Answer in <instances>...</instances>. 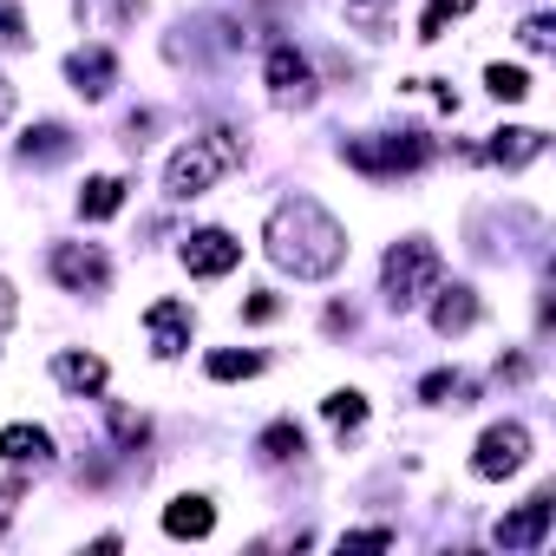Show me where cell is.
<instances>
[{"label": "cell", "mask_w": 556, "mask_h": 556, "mask_svg": "<svg viewBox=\"0 0 556 556\" xmlns=\"http://www.w3.org/2000/svg\"><path fill=\"white\" fill-rule=\"evenodd\" d=\"M262 249L282 275H295V282H321V275H334L348 262V229L315 197H282L262 223Z\"/></svg>", "instance_id": "6da1fadb"}, {"label": "cell", "mask_w": 556, "mask_h": 556, "mask_svg": "<svg viewBox=\"0 0 556 556\" xmlns=\"http://www.w3.org/2000/svg\"><path fill=\"white\" fill-rule=\"evenodd\" d=\"M242 164V138L236 131H203V138H190L170 164H164V190L177 197V203H190V197H203L216 177H229Z\"/></svg>", "instance_id": "7a4b0ae2"}, {"label": "cell", "mask_w": 556, "mask_h": 556, "mask_svg": "<svg viewBox=\"0 0 556 556\" xmlns=\"http://www.w3.org/2000/svg\"><path fill=\"white\" fill-rule=\"evenodd\" d=\"M439 275H445V262H439V249L426 242V236H406V242H393L387 249V262H380V289H387V308L393 315H413L432 289H439Z\"/></svg>", "instance_id": "3957f363"}, {"label": "cell", "mask_w": 556, "mask_h": 556, "mask_svg": "<svg viewBox=\"0 0 556 556\" xmlns=\"http://www.w3.org/2000/svg\"><path fill=\"white\" fill-rule=\"evenodd\" d=\"M354 170H367V177H400V170H419L426 157H432V144L419 138V131H387V138H354L348 151H341Z\"/></svg>", "instance_id": "277c9868"}, {"label": "cell", "mask_w": 556, "mask_h": 556, "mask_svg": "<svg viewBox=\"0 0 556 556\" xmlns=\"http://www.w3.org/2000/svg\"><path fill=\"white\" fill-rule=\"evenodd\" d=\"M530 465V432L517 426V419H504V426H484V439H478V452H471V471L478 478H517Z\"/></svg>", "instance_id": "5b68a950"}, {"label": "cell", "mask_w": 556, "mask_h": 556, "mask_svg": "<svg viewBox=\"0 0 556 556\" xmlns=\"http://www.w3.org/2000/svg\"><path fill=\"white\" fill-rule=\"evenodd\" d=\"M47 262H53V282L73 289V295H99V289L112 282V262H105L99 242H53Z\"/></svg>", "instance_id": "8992f818"}, {"label": "cell", "mask_w": 556, "mask_h": 556, "mask_svg": "<svg viewBox=\"0 0 556 556\" xmlns=\"http://www.w3.org/2000/svg\"><path fill=\"white\" fill-rule=\"evenodd\" d=\"M262 79H268V92H275V105H315V73H308V60L282 40V47H268V66H262Z\"/></svg>", "instance_id": "52a82bcc"}, {"label": "cell", "mask_w": 556, "mask_h": 556, "mask_svg": "<svg viewBox=\"0 0 556 556\" xmlns=\"http://www.w3.org/2000/svg\"><path fill=\"white\" fill-rule=\"evenodd\" d=\"M190 328H197V315H190V302H177V295H164V302L144 308V334H151V354H157V361H177V354L190 348Z\"/></svg>", "instance_id": "ba28073f"}, {"label": "cell", "mask_w": 556, "mask_h": 556, "mask_svg": "<svg viewBox=\"0 0 556 556\" xmlns=\"http://www.w3.org/2000/svg\"><path fill=\"white\" fill-rule=\"evenodd\" d=\"M549 517H556V497L549 491H536V497H523L510 517H497V549H536L543 536H549Z\"/></svg>", "instance_id": "9c48e42d"}, {"label": "cell", "mask_w": 556, "mask_h": 556, "mask_svg": "<svg viewBox=\"0 0 556 556\" xmlns=\"http://www.w3.org/2000/svg\"><path fill=\"white\" fill-rule=\"evenodd\" d=\"M242 262V242L229 229H190L184 236V268L190 275H229Z\"/></svg>", "instance_id": "30bf717a"}, {"label": "cell", "mask_w": 556, "mask_h": 556, "mask_svg": "<svg viewBox=\"0 0 556 556\" xmlns=\"http://www.w3.org/2000/svg\"><path fill=\"white\" fill-rule=\"evenodd\" d=\"M66 79H73L79 99H105V92L118 86V60H112V47H79V53L66 60Z\"/></svg>", "instance_id": "8fae6325"}, {"label": "cell", "mask_w": 556, "mask_h": 556, "mask_svg": "<svg viewBox=\"0 0 556 556\" xmlns=\"http://www.w3.org/2000/svg\"><path fill=\"white\" fill-rule=\"evenodd\" d=\"M0 458L21 471H53V432L47 426H0Z\"/></svg>", "instance_id": "7c38bea8"}, {"label": "cell", "mask_w": 556, "mask_h": 556, "mask_svg": "<svg viewBox=\"0 0 556 556\" xmlns=\"http://www.w3.org/2000/svg\"><path fill=\"white\" fill-rule=\"evenodd\" d=\"M53 380L66 387V393H105V361L99 354H79V348H66V354H53Z\"/></svg>", "instance_id": "4fadbf2b"}, {"label": "cell", "mask_w": 556, "mask_h": 556, "mask_svg": "<svg viewBox=\"0 0 556 556\" xmlns=\"http://www.w3.org/2000/svg\"><path fill=\"white\" fill-rule=\"evenodd\" d=\"M543 131H530V125H510V131H491V144H484V157L491 164H504V170H517V164H530V157H543Z\"/></svg>", "instance_id": "5bb4252c"}, {"label": "cell", "mask_w": 556, "mask_h": 556, "mask_svg": "<svg viewBox=\"0 0 556 556\" xmlns=\"http://www.w3.org/2000/svg\"><path fill=\"white\" fill-rule=\"evenodd\" d=\"M439 302H432V328L439 334H465L471 321H478V295L465 289V282H452V289H432Z\"/></svg>", "instance_id": "9a60e30c"}, {"label": "cell", "mask_w": 556, "mask_h": 556, "mask_svg": "<svg viewBox=\"0 0 556 556\" xmlns=\"http://www.w3.org/2000/svg\"><path fill=\"white\" fill-rule=\"evenodd\" d=\"M164 530H170V536H190V543H197V536H210V530H216V504L190 491V497L164 504Z\"/></svg>", "instance_id": "2e32d148"}, {"label": "cell", "mask_w": 556, "mask_h": 556, "mask_svg": "<svg viewBox=\"0 0 556 556\" xmlns=\"http://www.w3.org/2000/svg\"><path fill=\"white\" fill-rule=\"evenodd\" d=\"M125 210V177H92L86 190H79V216L86 223H105V216H118Z\"/></svg>", "instance_id": "e0dca14e"}, {"label": "cell", "mask_w": 556, "mask_h": 556, "mask_svg": "<svg viewBox=\"0 0 556 556\" xmlns=\"http://www.w3.org/2000/svg\"><path fill=\"white\" fill-rule=\"evenodd\" d=\"M255 452H262L268 465H289V458H302V452H308V439H302V426H295V419H275V426L255 439Z\"/></svg>", "instance_id": "ac0fdd59"}, {"label": "cell", "mask_w": 556, "mask_h": 556, "mask_svg": "<svg viewBox=\"0 0 556 556\" xmlns=\"http://www.w3.org/2000/svg\"><path fill=\"white\" fill-rule=\"evenodd\" d=\"M66 151H73V131H66V125H34V131L21 138V157H27V164H34V157L53 164V157H66Z\"/></svg>", "instance_id": "d6986e66"}, {"label": "cell", "mask_w": 556, "mask_h": 556, "mask_svg": "<svg viewBox=\"0 0 556 556\" xmlns=\"http://www.w3.org/2000/svg\"><path fill=\"white\" fill-rule=\"evenodd\" d=\"M321 413H328V426H334V432H341V439H348V432H361V426H367V400H361V393H354V387H341V393H328V400H321Z\"/></svg>", "instance_id": "ffe728a7"}, {"label": "cell", "mask_w": 556, "mask_h": 556, "mask_svg": "<svg viewBox=\"0 0 556 556\" xmlns=\"http://www.w3.org/2000/svg\"><path fill=\"white\" fill-rule=\"evenodd\" d=\"M144 14V0H79V21L92 27H131Z\"/></svg>", "instance_id": "44dd1931"}, {"label": "cell", "mask_w": 556, "mask_h": 556, "mask_svg": "<svg viewBox=\"0 0 556 556\" xmlns=\"http://www.w3.org/2000/svg\"><path fill=\"white\" fill-rule=\"evenodd\" d=\"M203 367H210V380H255V374H262V354H242V348H216Z\"/></svg>", "instance_id": "7402d4cb"}, {"label": "cell", "mask_w": 556, "mask_h": 556, "mask_svg": "<svg viewBox=\"0 0 556 556\" xmlns=\"http://www.w3.org/2000/svg\"><path fill=\"white\" fill-rule=\"evenodd\" d=\"M419 400H432V406H471V380L465 374H426Z\"/></svg>", "instance_id": "603a6c76"}, {"label": "cell", "mask_w": 556, "mask_h": 556, "mask_svg": "<svg viewBox=\"0 0 556 556\" xmlns=\"http://www.w3.org/2000/svg\"><path fill=\"white\" fill-rule=\"evenodd\" d=\"M478 0H432V8L419 14V40H439L445 34V21H458V14H471Z\"/></svg>", "instance_id": "cb8c5ba5"}, {"label": "cell", "mask_w": 556, "mask_h": 556, "mask_svg": "<svg viewBox=\"0 0 556 556\" xmlns=\"http://www.w3.org/2000/svg\"><path fill=\"white\" fill-rule=\"evenodd\" d=\"M484 86L504 99V105H517V99H530V79H523V66H491L484 73Z\"/></svg>", "instance_id": "d4e9b609"}, {"label": "cell", "mask_w": 556, "mask_h": 556, "mask_svg": "<svg viewBox=\"0 0 556 556\" xmlns=\"http://www.w3.org/2000/svg\"><path fill=\"white\" fill-rule=\"evenodd\" d=\"M112 432H118V445H144L151 439V419L131 413V406H112Z\"/></svg>", "instance_id": "484cf974"}, {"label": "cell", "mask_w": 556, "mask_h": 556, "mask_svg": "<svg viewBox=\"0 0 556 556\" xmlns=\"http://www.w3.org/2000/svg\"><path fill=\"white\" fill-rule=\"evenodd\" d=\"M0 40H8V47H27V21H21L14 0H0Z\"/></svg>", "instance_id": "4316f807"}, {"label": "cell", "mask_w": 556, "mask_h": 556, "mask_svg": "<svg viewBox=\"0 0 556 556\" xmlns=\"http://www.w3.org/2000/svg\"><path fill=\"white\" fill-rule=\"evenodd\" d=\"M21 497H27V484H21V478H0V530L21 517Z\"/></svg>", "instance_id": "83f0119b"}, {"label": "cell", "mask_w": 556, "mask_h": 556, "mask_svg": "<svg viewBox=\"0 0 556 556\" xmlns=\"http://www.w3.org/2000/svg\"><path fill=\"white\" fill-rule=\"evenodd\" d=\"M341 549H393V530H348Z\"/></svg>", "instance_id": "f1b7e54d"}, {"label": "cell", "mask_w": 556, "mask_h": 556, "mask_svg": "<svg viewBox=\"0 0 556 556\" xmlns=\"http://www.w3.org/2000/svg\"><path fill=\"white\" fill-rule=\"evenodd\" d=\"M549 40H556V27H549L543 14H536V21H523V47H530V53H549Z\"/></svg>", "instance_id": "f546056e"}, {"label": "cell", "mask_w": 556, "mask_h": 556, "mask_svg": "<svg viewBox=\"0 0 556 556\" xmlns=\"http://www.w3.org/2000/svg\"><path fill=\"white\" fill-rule=\"evenodd\" d=\"M242 315H249V321H275V295H249Z\"/></svg>", "instance_id": "4dcf8cb0"}, {"label": "cell", "mask_w": 556, "mask_h": 556, "mask_svg": "<svg viewBox=\"0 0 556 556\" xmlns=\"http://www.w3.org/2000/svg\"><path fill=\"white\" fill-rule=\"evenodd\" d=\"M8 328H14V289L0 282V334H8Z\"/></svg>", "instance_id": "1f68e13d"}, {"label": "cell", "mask_w": 556, "mask_h": 556, "mask_svg": "<svg viewBox=\"0 0 556 556\" xmlns=\"http://www.w3.org/2000/svg\"><path fill=\"white\" fill-rule=\"evenodd\" d=\"M8 112H14V86L0 79V125H8Z\"/></svg>", "instance_id": "d6a6232c"}]
</instances>
